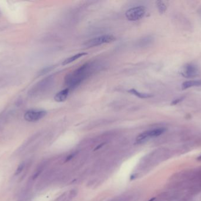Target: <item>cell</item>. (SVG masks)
Masks as SVG:
<instances>
[{
	"mask_svg": "<svg viewBox=\"0 0 201 201\" xmlns=\"http://www.w3.org/2000/svg\"><path fill=\"white\" fill-rule=\"evenodd\" d=\"M198 73V67L194 64L189 63L185 65L182 75L186 78H193Z\"/></svg>",
	"mask_w": 201,
	"mask_h": 201,
	"instance_id": "8992f818",
	"label": "cell"
},
{
	"mask_svg": "<svg viewBox=\"0 0 201 201\" xmlns=\"http://www.w3.org/2000/svg\"><path fill=\"white\" fill-rule=\"evenodd\" d=\"M115 37L112 35L106 34L98 37H94L84 43V46L86 48L94 47L104 44H108L114 42Z\"/></svg>",
	"mask_w": 201,
	"mask_h": 201,
	"instance_id": "7a4b0ae2",
	"label": "cell"
},
{
	"mask_svg": "<svg viewBox=\"0 0 201 201\" xmlns=\"http://www.w3.org/2000/svg\"><path fill=\"white\" fill-rule=\"evenodd\" d=\"M88 54L86 53H79L74 55V56H72L71 57H69V58H67L66 60H65L63 62L62 64L63 66H65V65H67L68 64L71 63L72 62L75 61V60H77V59L78 58H81L82 57H84L85 56L87 55Z\"/></svg>",
	"mask_w": 201,
	"mask_h": 201,
	"instance_id": "9c48e42d",
	"label": "cell"
},
{
	"mask_svg": "<svg viewBox=\"0 0 201 201\" xmlns=\"http://www.w3.org/2000/svg\"><path fill=\"white\" fill-rule=\"evenodd\" d=\"M146 11V7L143 5L132 7L127 10L125 13V17L129 21H138L143 18L145 15Z\"/></svg>",
	"mask_w": 201,
	"mask_h": 201,
	"instance_id": "3957f363",
	"label": "cell"
},
{
	"mask_svg": "<svg viewBox=\"0 0 201 201\" xmlns=\"http://www.w3.org/2000/svg\"><path fill=\"white\" fill-rule=\"evenodd\" d=\"M69 92V89L67 88L64 90H61L58 93H57L55 97L54 100L57 102H63L64 101L66 100L68 96Z\"/></svg>",
	"mask_w": 201,
	"mask_h": 201,
	"instance_id": "52a82bcc",
	"label": "cell"
},
{
	"mask_svg": "<svg viewBox=\"0 0 201 201\" xmlns=\"http://www.w3.org/2000/svg\"><path fill=\"white\" fill-rule=\"evenodd\" d=\"M47 111L42 110H30L24 115V119L28 122H37L45 116Z\"/></svg>",
	"mask_w": 201,
	"mask_h": 201,
	"instance_id": "5b68a950",
	"label": "cell"
},
{
	"mask_svg": "<svg viewBox=\"0 0 201 201\" xmlns=\"http://www.w3.org/2000/svg\"><path fill=\"white\" fill-rule=\"evenodd\" d=\"M90 65L85 64L79 69L75 70L74 72L67 76L65 78V83L69 88H74L82 81L86 77L90 71Z\"/></svg>",
	"mask_w": 201,
	"mask_h": 201,
	"instance_id": "6da1fadb",
	"label": "cell"
},
{
	"mask_svg": "<svg viewBox=\"0 0 201 201\" xmlns=\"http://www.w3.org/2000/svg\"><path fill=\"white\" fill-rule=\"evenodd\" d=\"M166 131V129L164 127H158L153 129L147 130L144 132L141 133L137 138V142L139 143H143L147 142L151 138L157 137L162 134H163Z\"/></svg>",
	"mask_w": 201,
	"mask_h": 201,
	"instance_id": "277c9868",
	"label": "cell"
},
{
	"mask_svg": "<svg viewBox=\"0 0 201 201\" xmlns=\"http://www.w3.org/2000/svg\"><path fill=\"white\" fill-rule=\"evenodd\" d=\"M156 4H157V6L159 12L161 14L165 13V11H166V6L164 2L162 1H157L156 2Z\"/></svg>",
	"mask_w": 201,
	"mask_h": 201,
	"instance_id": "8fae6325",
	"label": "cell"
},
{
	"mask_svg": "<svg viewBox=\"0 0 201 201\" xmlns=\"http://www.w3.org/2000/svg\"><path fill=\"white\" fill-rule=\"evenodd\" d=\"M184 98H185L184 97H181L180 98L175 99L174 100L172 101V102L171 103V105H176L180 103V102H181L184 99Z\"/></svg>",
	"mask_w": 201,
	"mask_h": 201,
	"instance_id": "7c38bea8",
	"label": "cell"
},
{
	"mask_svg": "<svg viewBox=\"0 0 201 201\" xmlns=\"http://www.w3.org/2000/svg\"><path fill=\"white\" fill-rule=\"evenodd\" d=\"M24 164H20L18 166V167L17 168L16 170V175L20 174L21 172H22V170L24 169Z\"/></svg>",
	"mask_w": 201,
	"mask_h": 201,
	"instance_id": "4fadbf2b",
	"label": "cell"
},
{
	"mask_svg": "<svg viewBox=\"0 0 201 201\" xmlns=\"http://www.w3.org/2000/svg\"><path fill=\"white\" fill-rule=\"evenodd\" d=\"M129 93H131L133 95L135 96L138 97L140 99H148V98H151L153 97V95L151 94H148V93H143L138 91V90L135 89H132L131 90L128 91Z\"/></svg>",
	"mask_w": 201,
	"mask_h": 201,
	"instance_id": "30bf717a",
	"label": "cell"
},
{
	"mask_svg": "<svg viewBox=\"0 0 201 201\" xmlns=\"http://www.w3.org/2000/svg\"><path fill=\"white\" fill-rule=\"evenodd\" d=\"M201 86V81L200 80H190V81H186L182 85V89L185 90L187 89H189L192 87H196V86Z\"/></svg>",
	"mask_w": 201,
	"mask_h": 201,
	"instance_id": "ba28073f",
	"label": "cell"
}]
</instances>
